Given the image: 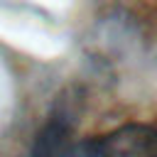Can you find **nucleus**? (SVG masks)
I'll return each mask as SVG.
<instances>
[{"label": "nucleus", "mask_w": 157, "mask_h": 157, "mask_svg": "<svg viewBox=\"0 0 157 157\" xmlns=\"http://www.w3.org/2000/svg\"><path fill=\"white\" fill-rule=\"evenodd\" d=\"M61 157H157V130L123 125L108 135L69 145Z\"/></svg>", "instance_id": "obj_1"}, {"label": "nucleus", "mask_w": 157, "mask_h": 157, "mask_svg": "<svg viewBox=\"0 0 157 157\" xmlns=\"http://www.w3.org/2000/svg\"><path fill=\"white\" fill-rule=\"evenodd\" d=\"M78 103L81 98L76 91L74 93L64 91L61 96H56V103L52 113L47 115V123L34 137L29 157H61L64 155V150L71 145V135L78 118Z\"/></svg>", "instance_id": "obj_2"}]
</instances>
